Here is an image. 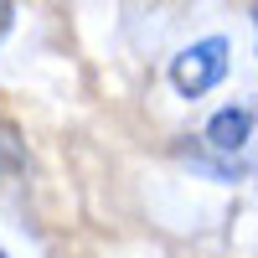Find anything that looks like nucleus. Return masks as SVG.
I'll return each instance as SVG.
<instances>
[{"label": "nucleus", "instance_id": "obj_5", "mask_svg": "<svg viewBox=\"0 0 258 258\" xmlns=\"http://www.w3.org/2000/svg\"><path fill=\"white\" fill-rule=\"evenodd\" d=\"M11 26V0H0V31Z\"/></svg>", "mask_w": 258, "mask_h": 258}, {"label": "nucleus", "instance_id": "obj_6", "mask_svg": "<svg viewBox=\"0 0 258 258\" xmlns=\"http://www.w3.org/2000/svg\"><path fill=\"white\" fill-rule=\"evenodd\" d=\"M253 26H258V6H253Z\"/></svg>", "mask_w": 258, "mask_h": 258}, {"label": "nucleus", "instance_id": "obj_4", "mask_svg": "<svg viewBox=\"0 0 258 258\" xmlns=\"http://www.w3.org/2000/svg\"><path fill=\"white\" fill-rule=\"evenodd\" d=\"M21 170H26V140L11 119H0V181L21 176Z\"/></svg>", "mask_w": 258, "mask_h": 258}, {"label": "nucleus", "instance_id": "obj_3", "mask_svg": "<svg viewBox=\"0 0 258 258\" xmlns=\"http://www.w3.org/2000/svg\"><path fill=\"white\" fill-rule=\"evenodd\" d=\"M181 155H186V165L197 170V176H207V181H217V186H232V181H243V165L238 160H227V155H217V150H212V155H202L197 145H181Z\"/></svg>", "mask_w": 258, "mask_h": 258}, {"label": "nucleus", "instance_id": "obj_2", "mask_svg": "<svg viewBox=\"0 0 258 258\" xmlns=\"http://www.w3.org/2000/svg\"><path fill=\"white\" fill-rule=\"evenodd\" d=\"M207 150H217V155H238V150L253 140V109H243V103H227V109H217L207 119Z\"/></svg>", "mask_w": 258, "mask_h": 258}, {"label": "nucleus", "instance_id": "obj_1", "mask_svg": "<svg viewBox=\"0 0 258 258\" xmlns=\"http://www.w3.org/2000/svg\"><path fill=\"white\" fill-rule=\"evenodd\" d=\"M227 36H202V41H191L186 52L170 57V88H176L181 98H207L217 83L227 78Z\"/></svg>", "mask_w": 258, "mask_h": 258}, {"label": "nucleus", "instance_id": "obj_7", "mask_svg": "<svg viewBox=\"0 0 258 258\" xmlns=\"http://www.w3.org/2000/svg\"><path fill=\"white\" fill-rule=\"evenodd\" d=\"M0 258H6V253H0Z\"/></svg>", "mask_w": 258, "mask_h": 258}]
</instances>
